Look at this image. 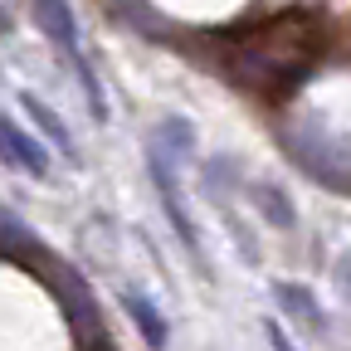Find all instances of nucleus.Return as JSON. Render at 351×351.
<instances>
[{"mask_svg":"<svg viewBox=\"0 0 351 351\" xmlns=\"http://www.w3.org/2000/svg\"><path fill=\"white\" fill-rule=\"evenodd\" d=\"M274 298L288 317H298L302 327H313V332H327V317H322V302L307 293L302 283H274Z\"/></svg>","mask_w":351,"mask_h":351,"instance_id":"423d86ee","label":"nucleus"},{"mask_svg":"<svg viewBox=\"0 0 351 351\" xmlns=\"http://www.w3.org/2000/svg\"><path fill=\"white\" fill-rule=\"evenodd\" d=\"M254 195H258V210L269 215L278 230H288L293 219H298V215H293V205H288V195H283L278 186H254Z\"/></svg>","mask_w":351,"mask_h":351,"instance_id":"6e6552de","label":"nucleus"},{"mask_svg":"<svg viewBox=\"0 0 351 351\" xmlns=\"http://www.w3.org/2000/svg\"><path fill=\"white\" fill-rule=\"evenodd\" d=\"M0 161L25 171V176H34V181L49 176V147H44L34 132H25L15 117H5V112H0Z\"/></svg>","mask_w":351,"mask_h":351,"instance_id":"20e7f679","label":"nucleus"},{"mask_svg":"<svg viewBox=\"0 0 351 351\" xmlns=\"http://www.w3.org/2000/svg\"><path fill=\"white\" fill-rule=\"evenodd\" d=\"M283 147H288V156H293V166L302 176H313V181H322L332 191H351V142L337 137V132H327L317 117L288 127Z\"/></svg>","mask_w":351,"mask_h":351,"instance_id":"f257e3e1","label":"nucleus"},{"mask_svg":"<svg viewBox=\"0 0 351 351\" xmlns=\"http://www.w3.org/2000/svg\"><path fill=\"white\" fill-rule=\"evenodd\" d=\"M34 20H39L44 34H49L54 49H59L64 59L78 64V73H83V93H88V103H93V112L103 117L98 78H93V69H88V59H83V49H78V20H73V5H69V0H34Z\"/></svg>","mask_w":351,"mask_h":351,"instance_id":"f03ea898","label":"nucleus"},{"mask_svg":"<svg viewBox=\"0 0 351 351\" xmlns=\"http://www.w3.org/2000/svg\"><path fill=\"white\" fill-rule=\"evenodd\" d=\"M20 108H25V112L39 122V132H44V137H49V142H54L64 156H73V161H78V147H73V137H69V127H64V117H59L49 103H44V98H34V93H20Z\"/></svg>","mask_w":351,"mask_h":351,"instance_id":"0eeeda50","label":"nucleus"},{"mask_svg":"<svg viewBox=\"0 0 351 351\" xmlns=\"http://www.w3.org/2000/svg\"><path fill=\"white\" fill-rule=\"evenodd\" d=\"M263 332H269V341H274V351H293V341H288V332L269 317V322H263Z\"/></svg>","mask_w":351,"mask_h":351,"instance_id":"9b49d317","label":"nucleus"},{"mask_svg":"<svg viewBox=\"0 0 351 351\" xmlns=\"http://www.w3.org/2000/svg\"><path fill=\"white\" fill-rule=\"evenodd\" d=\"M332 274H337V288H341V298L351 302V249H341V254H337Z\"/></svg>","mask_w":351,"mask_h":351,"instance_id":"9d476101","label":"nucleus"},{"mask_svg":"<svg viewBox=\"0 0 351 351\" xmlns=\"http://www.w3.org/2000/svg\"><path fill=\"white\" fill-rule=\"evenodd\" d=\"M156 142H161L166 152H181V156H191V147H195V132H191L181 117H166V122H161V132H156Z\"/></svg>","mask_w":351,"mask_h":351,"instance_id":"1a4fd4ad","label":"nucleus"},{"mask_svg":"<svg viewBox=\"0 0 351 351\" xmlns=\"http://www.w3.org/2000/svg\"><path fill=\"white\" fill-rule=\"evenodd\" d=\"M122 307L132 313V322H137L142 341H147L152 351H166V317L156 313V302H152V298H142L137 288H122Z\"/></svg>","mask_w":351,"mask_h":351,"instance_id":"39448f33","label":"nucleus"},{"mask_svg":"<svg viewBox=\"0 0 351 351\" xmlns=\"http://www.w3.org/2000/svg\"><path fill=\"white\" fill-rule=\"evenodd\" d=\"M10 29H15V20H10V10H5V5H0V34H10Z\"/></svg>","mask_w":351,"mask_h":351,"instance_id":"f8f14e48","label":"nucleus"},{"mask_svg":"<svg viewBox=\"0 0 351 351\" xmlns=\"http://www.w3.org/2000/svg\"><path fill=\"white\" fill-rule=\"evenodd\" d=\"M147 171H152V181H156V191H161V205H166V215H171V225H176V234H181V244H186L191 254H200L195 225H191V215H186L181 186H176V171H171V152H166L161 142H152V152H147Z\"/></svg>","mask_w":351,"mask_h":351,"instance_id":"7ed1b4c3","label":"nucleus"}]
</instances>
